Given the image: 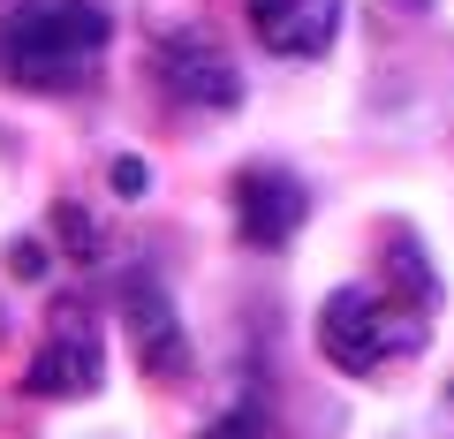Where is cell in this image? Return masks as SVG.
I'll return each instance as SVG.
<instances>
[{
	"mask_svg": "<svg viewBox=\"0 0 454 439\" xmlns=\"http://www.w3.org/2000/svg\"><path fill=\"white\" fill-rule=\"evenodd\" d=\"M106 38H114V16L98 0H23L0 16V76L16 91L68 98L98 76Z\"/></svg>",
	"mask_w": 454,
	"mask_h": 439,
	"instance_id": "obj_1",
	"label": "cell"
},
{
	"mask_svg": "<svg viewBox=\"0 0 454 439\" xmlns=\"http://www.w3.org/2000/svg\"><path fill=\"white\" fill-rule=\"evenodd\" d=\"M424 325H432V310L394 288H333L318 303V357L340 379H379L387 364L424 357V341H432Z\"/></svg>",
	"mask_w": 454,
	"mask_h": 439,
	"instance_id": "obj_2",
	"label": "cell"
},
{
	"mask_svg": "<svg viewBox=\"0 0 454 439\" xmlns=\"http://www.w3.org/2000/svg\"><path fill=\"white\" fill-rule=\"evenodd\" d=\"M145 53H152V76H160V91L175 106H190V114H235L243 106V76H235V61L212 38L197 0H152L145 8Z\"/></svg>",
	"mask_w": 454,
	"mask_h": 439,
	"instance_id": "obj_3",
	"label": "cell"
},
{
	"mask_svg": "<svg viewBox=\"0 0 454 439\" xmlns=\"http://www.w3.org/2000/svg\"><path fill=\"white\" fill-rule=\"evenodd\" d=\"M98 379H106V333H98L91 303L83 295H53L46 341L23 364V394H38V402H76V394H98Z\"/></svg>",
	"mask_w": 454,
	"mask_h": 439,
	"instance_id": "obj_4",
	"label": "cell"
},
{
	"mask_svg": "<svg viewBox=\"0 0 454 439\" xmlns=\"http://www.w3.org/2000/svg\"><path fill=\"white\" fill-rule=\"evenodd\" d=\"M121 325H129V349H137V372L145 379H160V387H182L190 379L197 357H190V333H182V310L145 265L121 273Z\"/></svg>",
	"mask_w": 454,
	"mask_h": 439,
	"instance_id": "obj_5",
	"label": "cell"
},
{
	"mask_svg": "<svg viewBox=\"0 0 454 439\" xmlns=\"http://www.w3.org/2000/svg\"><path fill=\"white\" fill-rule=\"evenodd\" d=\"M227 212H235V235L250 250H288L310 220V190L288 167H243L235 190H227Z\"/></svg>",
	"mask_w": 454,
	"mask_h": 439,
	"instance_id": "obj_6",
	"label": "cell"
},
{
	"mask_svg": "<svg viewBox=\"0 0 454 439\" xmlns=\"http://www.w3.org/2000/svg\"><path fill=\"white\" fill-rule=\"evenodd\" d=\"M243 16L273 61H325L340 38V0H243Z\"/></svg>",
	"mask_w": 454,
	"mask_h": 439,
	"instance_id": "obj_7",
	"label": "cell"
},
{
	"mask_svg": "<svg viewBox=\"0 0 454 439\" xmlns=\"http://www.w3.org/2000/svg\"><path fill=\"white\" fill-rule=\"evenodd\" d=\"M379 265H387V288L394 295H409V303H424V310L439 303V273H432V258H424V243L409 228L379 235Z\"/></svg>",
	"mask_w": 454,
	"mask_h": 439,
	"instance_id": "obj_8",
	"label": "cell"
},
{
	"mask_svg": "<svg viewBox=\"0 0 454 439\" xmlns=\"http://www.w3.org/2000/svg\"><path fill=\"white\" fill-rule=\"evenodd\" d=\"M53 235H61L68 258H106V228H98L76 197H61V205H53Z\"/></svg>",
	"mask_w": 454,
	"mask_h": 439,
	"instance_id": "obj_9",
	"label": "cell"
},
{
	"mask_svg": "<svg viewBox=\"0 0 454 439\" xmlns=\"http://www.w3.org/2000/svg\"><path fill=\"white\" fill-rule=\"evenodd\" d=\"M197 439H273L265 432V417H250V409H235V417H220V424H205Z\"/></svg>",
	"mask_w": 454,
	"mask_h": 439,
	"instance_id": "obj_10",
	"label": "cell"
},
{
	"mask_svg": "<svg viewBox=\"0 0 454 439\" xmlns=\"http://www.w3.org/2000/svg\"><path fill=\"white\" fill-rule=\"evenodd\" d=\"M114 190H121V197H145L152 190V167L145 160H114Z\"/></svg>",
	"mask_w": 454,
	"mask_h": 439,
	"instance_id": "obj_11",
	"label": "cell"
},
{
	"mask_svg": "<svg viewBox=\"0 0 454 439\" xmlns=\"http://www.w3.org/2000/svg\"><path fill=\"white\" fill-rule=\"evenodd\" d=\"M8 265H16L23 280H38V265H46V243H23V235H16V243H8Z\"/></svg>",
	"mask_w": 454,
	"mask_h": 439,
	"instance_id": "obj_12",
	"label": "cell"
},
{
	"mask_svg": "<svg viewBox=\"0 0 454 439\" xmlns=\"http://www.w3.org/2000/svg\"><path fill=\"white\" fill-rule=\"evenodd\" d=\"M432 439H454V387L439 394V417H432Z\"/></svg>",
	"mask_w": 454,
	"mask_h": 439,
	"instance_id": "obj_13",
	"label": "cell"
},
{
	"mask_svg": "<svg viewBox=\"0 0 454 439\" xmlns=\"http://www.w3.org/2000/svg\"><path fill=\"white\" fill-rule=\"evenodd\" d=\"M0 349H8V310H0Z\"/></svg>",
	"mask_w": 454,
	"mask_h": 439,
	"instance_id": "obj_14",
	"label": "cell"
}]
</instances>
